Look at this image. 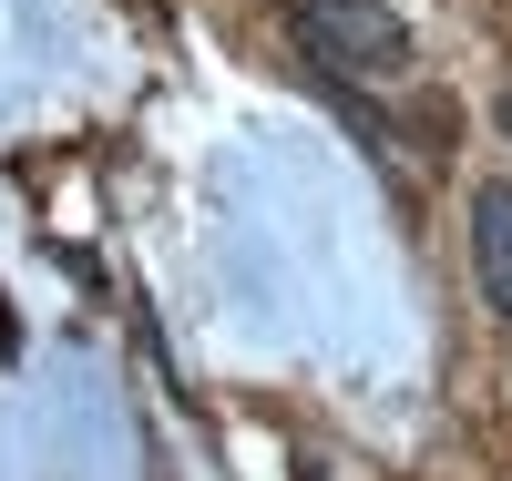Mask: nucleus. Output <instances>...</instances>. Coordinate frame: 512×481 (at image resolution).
Instances as JSON below:
<instances>
[{"mask_svg":"<svg viewBox=\"0 0 512 481\" xmlns=\"http://www.w3.org/2000/svg\"><path fill=\"white\" fill-rule=\"evenodd\" d=\"M297 52H308L318 82L359 93V82H410V31L379 11V0H297L287 11Z\"/></svg>","mask_w":512,"mask_h":481,"instance_id":"f257e3e1","label":"nucleus"},{"mask_svg":"<svg viewBox=\"0 0 512 481\" xmlns=\"http://www.w3.org/2000/svg\"><path fill=\"white\" fill-rule=\"evenodd\" d=\"M472 277H482V308L512 318V185H472Z\"/></svg>","mask_w":512,"mask_h":481,"instance_id":"f03ea898","label":"nucleus"},{"mask_svg":"<svg viewBox=\"0 0 512 481\" xmlns=\"http://www.w3.org/2000/svg\"><path fill=\"white\" fill-rule=\"evenodd\" d=\"M502 123H512V103H502Z\"/></svg>","mask_w":512,"mask_h":481,"instance_id":"7ed1b4c3","label":"nucleus"}]
</instances>
